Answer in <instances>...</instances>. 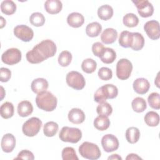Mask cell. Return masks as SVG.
<instances>
[{
	"instance_id": "6da1fadb",
	"label": "cell",
	"mask_w": 160,
	"mask_h": 160,
	"mask_svg": "<svg viewBox=\"0 0 160 160\" xmlns=\"http://www.w3.org/2000/svg\"><path fill=\"white\" fill-rule=\"evenodd\" d=\"M56 44L50 39H45L36 44L26 54L27 61L31 64H38L55 55Z\"/></svg>"
},
{
	"instance_id": "7a4b0ae2",
	"label": "cell",
	"mask_w": 160,
	"mask_h": 160,
	"mask_svg": "<svg viewBox=\"0 0 160 160\" xmlns=\"http://www.w3.org/2000/svg\"><path fill=\"white\" fill-rule=\"evenodd\" d=\"M56 97L49 91H43L38 94L36 98L37 106L45 111H52L57 106Z\"/></svg>"
},
{
	"instance_id": "3957f363",
	"label": "cell",
	"mask_w": 160,
	"mask_h": 160,
	"mask_svg": "<svg viewBox=\"0 0 160 160\" xmlns=\"http://www.w3.org/2000/svg\"><path fill=\"white\" fill-rule=\"evenodd\" d=\"M118 94V88L111 84H105L96 91L94 95V99L96 102L100 103L106 101L108 99H114Z\"/></svg>"
},
{
	"instance_id": "277c9868",
	"label": "cell",
	"mask_w": 160,
	"mask_h": 160,
	"mask_svg": "<svg viewBox=\"0 0 160 160\" xmlns=\"http://www.w3.org/2000/svg\"><path fill=\"white\" fill-rule=\"evenodd\" d=\"M80 155L88 159L95 160L101 156V151L99 147L92 142L85 141L79 148Z\"/></svg>"
},
{
	"instance_id": "5b68a950",
	"label": "cell",
	"mask_w": 160,
	"mask_h": 160,
	"mask_svg": "<svg viewBox=\"0 0 160 160\" xmlns=\"http://www.w3.org/2000/svg\"><path fill=\"white\" fill-rule=\"evenodd\" d=\"M59 138L63 142L77 143L82 138V132L76 128L64 126L61 129Z\"/></svg>"
},
{
	"instance_id": "8992f818",
	"label": "cell",
	"mask_w": 160,
	"mask_h": 160,
	"mask_svg": "<svg viewBox=\"0 0 160 160\" xmlns=\"http://www.w3.org/2000/svg\"><path fill=\"white\" fill-rule=\"evenodd\" d=\"M42 126V121L36 117H32L28 119L22 125L23 134L28 137L36 136Z\"/></svg>"
},
{
	"instance_id": "52a82bcc",
	"label": "cell",
	"mask_w": 160,
	"mask_h": 160,
	"mask_svg": "<svg viewBox=\"0 0 160 160\" xmlns=\"http://www.w3.org/2000/svg\"><path fill=\"white\" fill-rule=\"evenodd\" d=\"M67 84L76 90L83 89L86 84L84 76L79 72L72 71L69 72L66 78Z\"/></svg>"
},
{
	"instance_id": "ba28073f",
	"label": "cell",
	"mask_w": 160,
	"mask_h": 160,
	"mask_svg": "<svg viewBox=\"0 0 160 160\" xmlns=\"http://www.w3.org/2000/svg\"><path fill=\"white\" fill-rule=\"evenodd\" d=\"M132 71V64L128 59H121L116 64V76L120 80L128 79Z\"/></svg>"
},
{
	"instance_id": "9c48e42d",
	"label": "cell",
	"mask_w": 160,
	"mask_h": 160,
	"mask_svg": "<svg viewBox=\"0 0 160 160\" xmlns=\"http://www.w3.org/2000/svg\"><path fill=\"white\" fill-rule=\"evenodd\" d=\"M21 52L18 48H12L5 51L1 56L2 61L8 65H14L21 60Z\"/></svg>"
},
{
	"instance_id": "30bf717a",
	"label": "cell",
	"mask_w": 160,
	"mask_h": 160,
	"mask_svg": "<svg viewBox=\"0 0 160 160\" xmlns=\"http://www.w3.org/2000/svg\"><path fill=\"white\" fill-rule=\"evenodd\" d=\"M14 34L20 40L24 42H29L33 38L34 32L28 26L18 25L14 28Z\"/></svg>"
},
{
	"instance_id": "8fae6325",
	"label": "cell",
	"mask_w": 160,
	"mask_h": 160,
	"mask_svg": "<svg viewBox=\"0 0 160 160\" xmlns=\"http://www.w3.org/2000/svg\"><path fill=\"white\" fill-rule=\"evenodd\" d=\"M138 9L139 14L142 18H148L152 15L154 12V7L152 4L148 0L132 1Z\"/></svg>"
},
{
	"instance_id": "7c38bea8",
	"label": "cell",
	"mask_w": 160,
	"mask_h": 160,
	"mask_svg": "<svg viewBox=\"0 0 160 160\" xmlns=\"http://www.w3.org/2000/svg\"><path fill=\"white\" fill-rule=\"evenodd\" d=\"M119 144L118 138L113 134H106L101 139L102 148L107 152H111L117 150L119 148Z\"/></svg>"
},
{
	"instance_id": "4fadbf2b",
	"label": "cell",
	"mask_w": 160,
	"mask_h": 160,
	"mask_svg": "<svg viewBox=\"0 0 160 160\" xmlns=\"http://www.w3.org/2000/svg\"><path fill=\"white\" fill-rule=\"evenodd\" d=\"M144 29L148 36L152 40H157L160 37L159 23L156 20L147 21L144 25Z\"/></svg>"
},
{
	"instance_id": "5bb4252c",
	"label": "cell",
	"mask_w": 160,
	"mask_h": 160,
	"mask_svg": "<svg viewBox=\"0 0 160 160\" xmlns=\"http://www.w3.org/2000/svg\"><path fill=\"white\" fill-rule=\"evenodd\" d=\"M1 146L4 152L7 153L12 152L16 146V139L14 135L11 133L4 134L2 138Z\"/></svg>"
},
{
	"instance_id": "9a60e30c",
	"label": "cell",
	"mask_w": 160,
	"mask_h": 160,
	"mask_svg": "<svg viewBox=\"0 0 160 160\" xmlns=\"http://www.w3.org/2000/svg\"><path fill=\"white\" fill-rule=\"evenodd\" d=\"M134 91L139 94H144L148 92L150 88L149 81L143 78L136 79L132 84Z\"/></svg>"
},
{
	"instance_id": "2e32d148",
	"label": "cell",
	"mask_w": 160,
	"mask_h": 160,
	"mask_svg": "<svg viewBox=\"0 0 160 160\" xmlns=\"http://www.w3.org/2000/svg\"><path fill=\"white\" fill-rule=\"evenodd\" d=\"M68 119L73 124H79L85 120V114L84 112L79 108H72L68 113Z\"/></svg>"
},
{
	"instance_id": "e0dca14e",
	"label": "cell",
	"mask_w": 160,
	"mask_h": 160,
	"mask_svg": "<svg viewBox=\"0 0 160 160\" xmlns=\"http://www.w3.org/2000/svg\"><path fill=\"white\" fill-rule=\"evenodd\" d=\"M118 38V32L113 28H107L103 31L101 35V41L106 44L114 42Z\"/></svg>"
},
{
	"instance_id": "ac0fdd59",
	"label": "cell",
	"mask_w": 160,
	"mask_h": 160,
	"mask_svg": "<svg viewBox=\"0 0 160 160\" xmlns=\"http://www.w3.org/2000/svg\"><path fill=\"white\" fill-rule=\"evenodd\" d=\"M68 24L74 28L81 27L84 22V16L77 12H73L69 14L67 18Z\"/></svg>"
},
{
	"instance_id": "d6986e66",
	"label": "cell",
	"mask_w": 160,
	"mask_h": 160,
	"mask_svg": "<svg viewBox=\"0 0 160 160\" xmlns=\"http://www.w3.org/2000/svg\"><path fill=\"white\" fill-rule=\"evenodd\" d=\"M44 8L49 14H56L61 11L62 4L59 0H47L44 3Z\"/></svg>"
},
{
	"instance_id": "ffe728a7",
	"label": "cell",
	"mask_w": 160,
	"mask_h": 160,
	"mask_svg": "<svg viewBox=\"0 0 160 160\" xmlns=\"http://www.w3.org/2000/svg\"><path fill=\"white\" fill-rule=\"evenodd\" d=\"M49 84L46 79L44 78H37L32 81L31 85V90L36 94L45 91L48 88Z\"/></svg>"
},
{
	"instance_id": "44dd1931",
	"label": "cell",
	"mask_w": 160,
	"mask_h": 160,
	"mask_svg": "<svg viewBox=\"0 0 160 160\" xmlns=\"http://www.w3.org/2000/svg\"><path fill=\"white\" fill-rule=\"evenodd\" d=\"M18 113L21 117H27L33 111V106L28 101H22L18 105Z\"/></svg>"
},
{
	"instance_id": "7402d4cb",
	"label": "cell",
	"mask_w": 160,
	"mask_h": 160,
	"mask_svg": "<svg viewBox=\"0 0 160 160\" xmlns=\"http://www.w3.org/2000/svg\"><path fill=\"white\" fill-rule=\"evenodd\" d=\"M132 40L130 48L134 51L141 50L144 45V38L139 32H132Z\"/></svg>"
},
{
	"instance_id": "603a6c76",
	"label": "cell",
	"mask_w": 160,
	"mask_h": 160,
	"mask_svg": "<svg viewBox=\"0 0 160 160\" xmlns=\"http://www.w3.org/2000/svg\"><path fill=\"white\" fill-rule=\"evenodd\" d=\"M110 125V121L108 116L104 115H99L94 121V127L99 131L106 130Z\"/></svg>"
},
{
	"instance_id": "cb8c5ba5",
	"label": "cell",
	"mask_w": 160,
	"mask_h": 160,
	"mask_svg": "<svg viewBox=\"0 0 160 160\" xmlns=\"http://www.w3.org/2000/svg\"><path fill=\"white\" fill-rule=\"evenodd\" d=\"M101 61L105 64L112 63L116 58L115 51L110 48H105L102 53L100 56Z\"/></svg>"
},
{
	"instance_id": "d4e9b609",
	"label": "cell",
	"mask_w": 160,
	"mask_h": 160,
	"mask_svg": "<svg viewBox=\"0 0 160 160\" xmlns=\"http://www.w3.org/2000/svg\"><path fill=\"white\" fill-rule=\"evenodd\" d=\"M125 135L128 142L130 144H134L139 139L140 131L139 129L136 127H130L127 129Z\"/></svg>"
},
{
	"instance_id": "484cf974",
	"label": "cell",
	"mask_w": 160,
	"mask_h": 160,
	"mask_svg": "<svg viewBox=\"0 0 160 160\" xmlns=\"http://www.w3.org/2000/svg\"><path fill=\"white\" fill-rule=\"evenodd\" d=\"M113 15L112 8L108 4L100 6L98 9V17L104 21H107L112 18Z\"/></svg>"
},
{
	"instance_id": "4316f807",
	"label": "cell",
	"mask_w": 160,
	"mask_h": 160,
	"mask_svg": "<svg viewBox=\"0 0 160 160\" xmlns=\"http://www.w3.org/2000/svg\"><path fill=\"white\" fill-rule=\"evenodd\" d=\"M101 30L102 26L99 22H92L87 25L86 28V33L88 36L94 38L99 35Z\"/></svg>"
},
{
	"instance_id": "83f0119b",
	"label": "cell",
	"mask_w": 160,
	"mask_h": 160,
	"mask_svg": "<svg viewBox=\"0 0 160 160\" xmlns=\"http://www.w3.org/2000/svg\"><path fill=\"white\" fill-rule=\"evenodd\" d=\"M14 106L10 102H4L0 108L1 116L4 119H9L11 118L14 114Z\"/></svg>"
},
{
	"instance_id": "f1b7e54d",
	"label": "cell",
	"mask_w": 160,
	"mask_h": 160,
	"mask_svg": "<svg viewBox=\"0 0 160 160\" xmlns=\"http://www.w3.org/2000/svg\"><path fill=\"white\" fill-rule=\"evenodd\" d=\"M1 10L2 13L6 15H11L15 12L16 5L11 0H5L1 4Z\"/></svg>"
},
{
	"instance_id": "f546056e",
	"label": "cell",
	"mask_w": 160,
	"mask_h": 160,
	"mask_svg": "<svg viewBox=\"0 0 160 160\" xmlns=\"http://www.w3.org/2000/svg\"><path fill=\"white\" fill-rule=\"evenodd\" d=\"M144 119L146 124L151 127L158 126L159 122V116L154 111L148 112L144 116Z\"/></svg>"
},
{
	"instance_id": "4dcf8cb0",
	"label": "cell",
	"mask_w": 160,
	"mask_h": 160,
	"mask_svg": "<svg viewBox=\"0 0 160 160\" xmlns=\"http://www.w3.org/2000/svg\"><path fill=\"white\" fill-rule=\"evenodd\" d=\"M58 124L54 121H49L44 125L43 132L47 137H52L55 136L58 131Z\"/></svg>"
},
{
	"instance_id": "1f68e13d",
	"label": "cell",
	"mask_w": 160,
	"mask_h": 160,
	"mask_svg": "<svg viewBox=\"0 0 160 160\" xmlns=\"http://www.w3.org/2000/svg\"><path fill=\"white\" fill-rule=\"evenodd\" d=\"M132 32L128 31H123L121 32L119 38V44L121 46L128 48H130L132 40Z\"/></svg>"
},
{
	"instance_id": "d6a6232c",
	"label": "cell",
	"mask_w": 160,
	"mask_h": 160,
	"mask_svg": "<svg viewBox=\"0 0 160 160\" xmlns=\"http://www.w3.org/2000/svg\"><path fill=\"white\" fill-rule=\"evenodd\" d=\"M97 68L96 62L91 58H88L84 59L81 64L82 70L88 74L92 73L95 71Z\"/></svg>"
},
{
	"instance_id": "836d02e7",
	"label": "cell",
	"mask_w": 160,
	"mask_h": 160,
	"mask_svg": "<svg viewBox=\"0 0 160 160\" xmlns=\"http://www.w3.org/2000/svg\"><path fill=\"white\" fill-rule=\"evenodd\" d=\"M132 109L136 112H142L147 108L146 102L144 99L141 97L134 98L131 103Z\"/></svg>"
},
{
	"instance_id": "e575fe53",
	"label": "cell",
	"mask_w": 160,
	"mask_h": 160,
	"mask_svg": "<svg viewBox=\"0 0 160 160\" xmlns=\"http://www.w3.org/2000/svg\"><path fill=\"white\" fill-rule=\"evenodd\" d=\"M123 24L128 28L136 27L139 23V18L133 13L126 14L122 19Z\"/></svg>"
},
{
	"instance_id": "d590c367",
	"label": "cell",
	"mask_w": 160,
	"mask_h": 160,
	"mask_svg": "<svg viewBox=\"0 0 160 160\" xmlns=\"http://www.w3.org/2000/svg\"><path fill=\"white\" fill-rule=\"evenodd\" d=\"M96 111L99 115H104L108 117L112 114V108L110 104L104 101L99 104L97 106Z\"/></svg>"
},
{
	"instance_id": "8d00e7d4",
	"label": "cell",
	"mask_w": 160,
	"mask_h": 160,
	"mask_svg": "<svg viewBox=\"0 0 160 160\" xmlns=\"http://www.w3.org/2000/svg\"><path fill=\"white\" fill-rule=\"evenodd\" d=\"M29 21L32 25L36 27H39L44 25L45 22V18L42 13L36 12H33L29 18Z\"/></svg>"
},
{
	"instance_id": "74e56055",
	"label": "cell",
	"mask_w": 160,
	"mask_h": 160,
	"mask_svg": "<svg viewBox=\"0 0 160 160\" xmlns=\"http://www.w3.org/2000/svg\"><path fill=\"white\" fill-rule=\"evenodd\" d=\"M72 60V54L68 51H62L58 57V63L62 67H66L69 65Z\"/></svg>"
},
{
	"instance_id": "f35d334b",
	"label": "cell",
	"mask_w": 160,
	"mask_h": 160,
	"mask_svg": "<svg viewBox=\"0 0 160 160\" xmlns=\"http://www.w3.org/2000/svg\"><path fill=\"white\" fill-rule=\"evenodd\" d=\"M61 155L63 160H78L74 149L71 147L64 148L62 151Z\"/></svg>"
},
{
	"instance_id": "ab89813d",
	"label": "cell",
	"mask_w": 160,
	"mask_h": 160,
	"mask_svg": "<svg viewBox=\"0 0 160 160\" xmlns=\"http://www.w3.org/2000/svg\"><path fill=\"white\" fill-rule=\"evenodd\" d=\"M148 102L152 109H159L160 108V97L158 92L151 93L148 98Z\"/></svg>"
},
{
	"instance_id": "60d3db41",
	"label": "cell",
	"mask_w": 160,
	"mask_h": 160,
	"mask_svg": "<svg viewBox=\"0 0 160 160\" xmlns=\"http://www.w3.org/2000/svg\"><path fill=\"white\" fill-rule=\"evenodd\" d=\"M99 78L103 81H108L112 77V71L106 67H102L100 68L98 72Z\"/></svg>"
},
{
	"instance_id": "b9f144b4",
	"label": "cell",
	"mask_w": 160,
	"mask_h": 160,
	"mask_svg": "<svg viewBox=\"0 0 160 160\" xmlns=\"http://www.w3.org/2000/svg\"><path fill=\"white\" fill-rule=\"evenodd\" d=\"M104 48H105L102 43L99 42H94L92 46V51L96 56L99 58L102 53Z\"/></svg>"
},
{
	"instance_id": "7bdbcfd3",
	"label": "cell",
	"mask_w": 160,
	"mask_h": 160,
	"mask_svg": "<svg viewBox=\"0 0 160 160\" xmlns=\"http://www.w3.org/2000/svg\"><path fill=\"white\" fill-rule=\"evenodd\" d=\"M11 76V71L6 68H1L0 69V80L1 82H8Z\"/></svg>"
},
{
	"instance_id": "ee69618b",
	"label": "cell",
	"mask_w": 160,
	"mask_h": 160,
	"mask_svg": "<svg viewBox=\"0 0 160 160\" xmlns=\"http://www.w3.org/2000/svg\"><path fill=\"white\" fill-rule=\"evenodd\" d=\"M30 159L33 160L34 159V154L32 152L30 151L24 149L22 150L18 153V156L14 158V159Z\"/></svg>"
},
{
	"instance_id": "f6af8a7d",
	"label": "cell",
	"mask_w": 160,
	"mask_h": 160,
	"mask_svg": "<svg viewBox=\"0 0 160 160\" xmlns=\"http://www.w3.org/2000/svg\"><path fill=\"white\" fill-rule=\"evenodd\" d=\"M126 159L128 160V159H142V158L141 157H139L138 154H134V153H131L128 155V156L126 158Z\"/></svg>"
},
{
	"instance_id": "bcb514c9",
	"label": "cell",
	"mask_w": 160,
	"mask_h": 160,
	"mask_svg": "<svg viewBox=\"0 0 160 160\" xmlns=\"http://www.w3.org/2000/svg\"><path fill=\"white\" fill-rule=\"evenodd\" d=\"M108 159H121V160L122 158L120 156H119L118 154H112L111 156H109Z\"/></svg>"
},
{
	"instance_id": "7dc6e473",
	"label": "cell",
	"mask_w": 160,
	"mask_h": 160,
	"mask_svg": "<svg viewBox=\"0 0 160 160\" xmlns=\"http://www.w3.org/2000/svg\"><path fill=\"white\" fill-rule=\"evenodd\" d=\"M1 28H2L4 26V25L6 24V21L4 19V18H2V17H1Z\"/></svg>"
}]
</instances>
